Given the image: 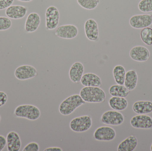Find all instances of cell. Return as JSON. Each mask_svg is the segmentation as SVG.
<instances>
[{"label": "cell", "mask_w": 152, "mask_h": 151, "mask_svg": "<svg viewBox=\"0 0 152 151\" xmlns=\"http://www.w3.org/2000/svg\"><path fill=\"white\" fill-rule=\"evenodd\" d=\"M80 95L88 103H103L106 98L105 92L99 87H85L80 90Z\"/></svg>", "instance_id": "6da1fadb"}, {"label": "cell", "mask_w": 152, "mask_h": 151, "mask_svg": "<svg viewBox=\"0 0 152 151\" xmlns=\"http://www.w3.org/2000/svg\"><path fill=\"white\" fill-rule=\"evenodd\" d=\"M85 103L86 102L80 95H72L61 102L59 107V111L62 115L67 116L73 113L78 107Z\"/></svg>", "instance_id": "7a4b0ae2"}, {"label": "cell", "mask_w": 152, "mask_h": 151, "mask_svg": "<svg viewBox=\"0 0 152 151\" xmlns=\"http://www.w3.org/2000/svg\"><path fill=\"white\" fill-rule=\"evenodd\" d=\"M15 116L30 121H36L41 116V111L37 106L32 105H22L18 106L14 111Z\"/></svg>", "instance_id": "3957f363"}, {"label": "cell", "mask_w": 152, "mask_h": 151, "mask_svg": "<svg viewBox=\"0 0 152 151\" xmlns=\"http://www.w3.org/2000/svg\"><path fill=\"white\" fill-rule=\"evenodd\" d=\"M92 126V120L88 115H84L73 119L69 123V127L74 132L82 133L88 131Z\"/></svg>", "instance_id": "277c9868"}, {"label": "cell", "mask_w": 152, "mask_h": 151, "mask_svg": "<svg viewBox=\"0 0 152 151\" xmlns=\"http://www.w3.org/2000/svg\"><path fill=\"white\" fill-rule=\"evenodd\" d=\"M60 13L58 9L54 6L48 7L45 12V26L47 30H54L59 24Z\"/></svg>", "instance_id": "5b68a950"}, {"label": "cell", "mask_w": 152, "mask_h": 151, "mask_svg": "<svg viewBox=\"0 0 152 151\" xmlns=\"http://www.w3.org/2000/svg\"><path fill=\"white\" fill-rule=\"evenodd\" d=\"M101 121L105 125L119 126L124 122V117L122 113L118 111H107L102 115Z\"/></svg>", "instance_id": "8992f818"}, {"label": "cell", "mask_w": 152, "mask_h": 151, "mask_svg": "<svg viewBox=\"0 0 152 151\" xmlns=\"http://www.w3.org/2000/svg\"><path fill=\"white\" fill-rule=\"evenodd\" d=\"M129 22L130 25L135 29L148 27L152 24V14L134 15L130 18Z\"/></svg>", "instance_id": "52a82bcc"}, {"label": "cell", "mask_w": 152, "mask_h": 151, "mask_svg": "<svg viewBox=\"0 0 152 151\" xmlns=\"http://www.w3.org/2000/svg\"><path fill=\"white\" fill-rule=\"evenodd\" d=\"M14 75L18 79L26 80L34 78L37 75V72L32 66L23 65L16 68Z\"/></svg>", "instance_id": "ba28073f"}, {"label": "cell", "mask_w": 152, "mask_h": 151, "mask_svg": "<svg viewBox=\"0 0 152 151\" xmlns=\"http://www.w3.org/2000/svg\"><path fill=\"white\" fill-rule=\"evenodd\" d=\"M116 135V131L113 128L104 126L96 129L94 132V137L97 141L110 142L115 138Z\"/></svg>", "instance_id": "9c48e42d"}, {"label": "cell", "mask_w": 152, "mask_h": 151, "mask_svg": "<svg viewBox=\"0 0 152 151\" xmlns=\"http://www.w3.org/2000/svg\"><path fill=\"white\" fill-rule=\"evenodd\" d=\"M78 33L77 27L75 25H63L56 29L55 35L61 38L72 39L75 38Z\"/></svg>", "instance_id": "30bf717a"}, {"label": "cell", "mask_w": 152, "mask_h": 151, "mask_svg": "<svg viewBox=\"0 0 152 151\" xmlns=\"http://www.w3.org/2000/svg\"><path fill=\"white\" fill-rule=\"evenodd\" d=\"M130 125L136 129H149L152 128L151 117L145 114H139L134 116L130 120Z\"/></svg>", "instance_id": "8fae6325"}, {"label": "cell", "mask_w": 152, "mask_h": 151, "mask_svg": "<svg viewBox=\"0 0 152 151\" xmlns=\"http://www.w3.org/2000/svg\"><path fill=\"white\" fill-rule=\"evenodd\" d=\"M129 56L133 60L139 62L147 61L150 57V52L144 46H137L133 47L129 52Z\"/></svg>", "instance_id": "7c38bea8"}, {"label": "cell", "mask_w": 152, "mask_h": 151, "mask_svg": "<svg viewBox=\"0 0 152 151\" xmlns=\"http://www.w3.org/2000/svg\"><path fill=\"white\" fill-rule=\"evenodd\" d=\"M85 34L87 38L92 41H96L99 37L98 25L93 19H89L85 22L84 25Z\"/></svg>", "instance_id": "4fadbf2b"}, {"label": "cell", "mask_w": 152, "mask_h": 151, "mask_svg": "<svg viewBox=\"0 0 152 151\" xmlns=\"http://www.w3.org/2000/svg\"><path fill=\"white\" fill-rule=\"evenodd\" d=\"M28 9L26 6L20 5H11L6 9L5 14L12 19H20L26 16Z\"/></svg>", "instance_id": "5bb4252c"}, {"label": "cell", "mask_w": 152, "mask_h": 151, "mask_svg": "<svg viewBox=\"0 0 152 151\" xmlns=\"http://www.w3.org/2000/svg\"><path fill=\"white\" fill-rule=\"evenodd\" d=\"M41 23V17L38 13L32 12L28 16L26 20L25 29L28 33H32L37 30Z\"/></svg>", "instance_id": "9a60e30c"}, {"label": "cell", "mask_w": 152, "mask_h": 151, "mask_svg": "<svg viewBox=\"0 0 152 151\" xmlns=\"http://www.w3.org/2000/svg\"><path fill=\"white\" fill-rule=\"evenodd\" d=\"M84 72L83 64L79 62H75L71 66L69 69V79L74 83H78L80 82Z\"/></svg>", "instance_id": "2e32d148"}, {"label": "cell", "mask_w": 152, "mask_h": 151, "mask_svg": "<svg viewBox=\"0 0 152 151\" xmlns=\"http://www.w3.org/2000/svg\"><path fill=\"white\" fill-rule=\"evenodd\" d=\"M7 149L9 151H19L21 143L18 134L14 131L10 132L6 137Z\"/></svg>", "instance_id": "e0dca14e"}, {"label": "cell", "mask_w": 152, "mask_h": 151, "mask_svg": "<svg viewBox=\"0 0 152 151\" xmlns=\"http://www.w3.org/2000/svg\"><path fill=\"white\" fill-rule=\"evenodd\" d=\"M84 87H99L102 85L101 78L95 74L88 73L83 74L80 81Z\"/></svg>", "instance_id": "ac0fdd59"}, {"label": "cell", "mask_w": 152, "mask_h": 151, "mask_svg": "<svg viewBox=\"0 0 152 151\" xmlns=\"http://www.w3.org/2000/svg\"><path fill=\"white\" fill-rule=\"evenodd\" d=\"M138 144V140L135 136L131 135L122 141L118 147V151H133Z\"/></svg>", "instance_id": "d6986e66"}, {"label": "cell", "mask_w": 152, "mask_h": 151, "mask_svg": "<svg viewBox=\"0 0 152 151\" xmlns=\"http://www.w3.org/2000/svg\"><path fill=\"white\" fill-rule=\"evenodd\" d=\"M133 111L138 114H145L152 112V102L140 101L135 102L133 105Z\"/></svg>", "instance_id": "ffe728a7"}, {"label": "cell", "mask_w": 152, "mask_h": 151, "mask_svg": "<svg viewBox=\"0 0 152 151\" xmlns=\"http://www.w3.org/2000/svg\"><path fill=\"white\" fill-rule=\"evenodd\" d=\"M109 105L110 108L113 110L122 111L126 109L128 103L125 98L112 96L109 99Z\"/></svg>", "instance_id": "44dd1931"}, {"label": "cell", "mask_w": 152, "mask_h": 151, "mask_svg": "<svg viewBox=\"0 0 152 151\" xmlns=\"http://www.w3.org/2000/svg\"><path fill=\"white\" fill-rule=\"evenodd\" d=\"M138 76L134 70H130L126 73L124 85L130 91L134 89L137 85Z\"/></svg>", "instance_id": "7402d4cb"}, {"label": "cell", "mask_w": 152, "mask_h": 151, "mask_svg": "<svg viewBox=\"0 0 152 151\" xmlns=\"http://www.w3.org/2000/svg\"><path fill=\"white\" fill-rule=\"evenodd\" d=\"M109 93L113 97L126 98L129 94V90L123 85H113L109 89Z\"/></svg>", "instance_id": "603a6c76"}, {"label": "cell", "mask_w": 152, "mask_h": 151, "mask_svg": "<svg viewBox=\"0 0 152 151\" xmlns=\"http://www.w3.org/2000/svg\"><path fill=\"white\" fill-rule=\"evenodd\" d=\"M113 73L115 82L117 84L124 85L126 74V70L124 66L120 65L116 66L113 68Z\"/></svg>", "instance_id": "cb8c5ba5"}, {"label": "cell", "mask_w": 152, "mask_h": 151, "mask_svg": "<svg viewBox=\"0 0 152 151\" xmlns=\"http://www.w3.org/2000/svg\"><path fill=\"white\" fill-rule=\"evenodd\" d=\"M141 40L148 46L152 45V28L146 27L143 28L140 33Z\"/></svg>", "instance_id": "d4e9b609"}, {"label": "cell", "mask_w": 152, "mask_h": 151, "mask_svg": "<svg viewBox=\"0 0 152 151\" xmlns=\"http://www.w3.org/2000/svg\"><path fill=\"white\" fill-rule=\"evenodd\" d=\"M77 2L82 8L87 10L95 9L100 3V0H77Z\"/></svg>", "instance_id": "484cf974"}, {"label": "cell", "mask_w": 152, "mask_h": 151, "mask_svg": "<svg viewBox=\"0 0 152 151\" xmlns=\"http://www.w3.org/2000/svg\"><path fill=\"white\" fill-rule=\"evenodd\" d=\"M138 8L142 12H152V0H141L138 4Z\"/></svg>", "instance_id": "4316f807"}, {"label": "cell", "mask_w": 152, "mask_h": 151, "mask_svg": "<svg viewBox=\"0 0 152 151\" xmlns=\"http://www.w3.org/2000/svg\"><path fill=\"white\" fill-rule=\"evenodd\" d=\"M12 23L8 17L0 16V31H5L11 27Z\"/></svg>", "instance_id": "83f0119b"}, {"label": "cell", "mask_w": 152, "mask_h": 151, "mask_svg": "<svg viewBox=\"0 0 152 151\" xmlns=\"http://www.w3.org/2000/svg\"><path fill=\"white\" fill-rule=\"evenodd\" d=\"M39 145L35 142H32L27 144L24 149L23 151H38L39 150Z\"/></svg>", "instance_id": "f1b7e54d"}, {"label": "cell", "mask_w": 152, "mask_h": 151, "mask_svg": "<svg viewBox=\"0 0 152 151\" xmlns=\"http://www.w3.org/2000/svg\"><path fill=\"white\" fill-rule=\"evenodd\" d=\"M14 0H0V10L4 9L12 5Z\"/></svg>", "instance_id": "f546056e"}, {"label": "cell", "mask_w": 152, "mask_h": 151, "mask_svg": "<svg viewBox=\"0 0 152 151\" xmlns=\"http://www.w3.org/2000/svg\"><path fill=\"white\" fill-rule=\"evenodd\" d=\"M8 97L5 92L0 91V107L4 105L7 101Z\"/></svg>", "instance_id": "4dcf8cb0"}, {"label": "cell", "mask_w": 152, "mask_h": 151, "mask_svg": "<svg viewBox=\"0 0 152 151\" xmlns=\"http://www.w3.org/2000/svg\"><path fill=\"white\" fill-rule=\"evenodd\" d=\"M7 143L6 139L2 135H0V151H2Z\"/></svg>", "instance_id": "1f68e13d"}, {"label": "cell", "mask_w": 152, "mask_h": 151, "mask_svg": "<svg viewBox=\"0 0 152 151\" xmlns=\"http://www.w3.org/2000/svg\"><path fill=\"white\" fill-rule=\"evenodd\" d=\"M45 151H62L63 150L59 147H50L45 150Z\"/></svg>", "instance_id": "d6a6232c"}, {"label": "cell", "mask_w": 152, "mask_h": 151, "mask_svg": "<svg viewBox=\"0 0 152 151\" xmlns=\"http://www.w3.org/2000/svg\"><path fill=\"white\" fill-rule=\"evenodd\" d=\"M18 1H20L25 2H28L31 1L33 0H18Z\"/></svg>", "instance_id": "836d02e7"}, {"label": "cell", "mask_w": 152, "mask_h": 151, "mask_svg": "<svg viewBox=\"0 0 152 151\" xmlns=\"http://www.w3.org/2000/svg\"><path fill=\"white\" fill-rule=\"evenodd\" d=\"M151 151H152V144L151 146Z\"/></svg>", "instance_id": "e575fe53"}, {"label": "cell", "mask_w": 152, "mask_h": 151, "mask_svg": "<svg viewBox=\"0 0 152 151\" xmlns=\"http://www.w3.org/2000/svg\"><path fill=\"white\" fill-rule=\"evenodd\" d=\"M1 116H0V121H1Z\"/></svg>", "instance_id": "d590c367"}]
</instances>
